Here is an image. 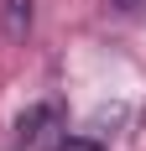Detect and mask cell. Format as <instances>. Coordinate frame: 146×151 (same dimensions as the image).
Segmentation results:
<instances>
[{
    "instance_id": "obj_1",
    "label": "cell",
    "mask_w": 146,
    "mask_h": 151,
    "mask_svg": "<svg viewBox=\"0 0 146 151\" xmlns=\"http://www.w3.org/2000/svg\"><path fill=\"white\" fill-rule=\"evenodd\" d=\"M58 130H63V109H58V104H37V109H26V115L16 120V146H21V151L52 146Z\"/></svg>"
},
{
    "instance_id": "obj_2",
    "label": "cell",
    "mask_w": 146,
    "mask_h": 151,
    "mask_svg": "<svg viewBox=\"0 0 146 151\" xmlns=\"http://www.w3.org/2000/svg\"><path fill=\"white\" fill-rule=\"evenodd\" d=\"M31 21H37V0H0V31L11 42H26Z\"/></svg>"
},
{
    "instance_id": "obj_3",
    "label": "cell",
    "mask_w": 146,
    "mask_h": 151,
    "mask_svg": "<svg viewBox=\"0 0 146 151\" xmlns=\"http://www.w3.org/2000/svg\"><path fill=\"white\" fill-rule=\"evenodd\" d=\"M52 151H104L99 141H84V136H73V141H58Z\"/></svg>"
},
{
    "instance_id": "obj_4",
    "label": "cell",
    "mask_w": 146,
    "mask_h": 151,
    "mask_svg": "<svg viewBox=\"0 0 146 151\" xmlns=\"http://www.w3.org/2000/svg\"><path fill=\"white\" fill-rule=\"evenodd\" d=\"M120 16H136V11H146V0H110Z\"/></svg>"
}]
</instances>
